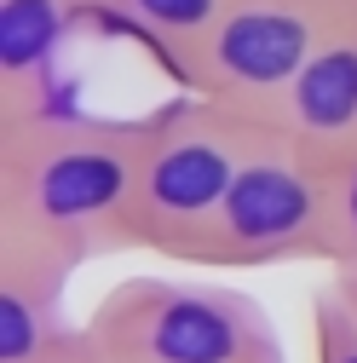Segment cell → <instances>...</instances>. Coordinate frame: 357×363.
<instances>
[{
    "label": "cell",
    "mask_w": 357,
    "mask_h": 363,
    "mask_svg": "<svg viewBox=\"0 0 357 363\" xmlns=\"http://www.w3.org/2000/svg\"><path fill=\"white\" fill-rule=\"evenodd\" d=\"M150 150L144 116H86L52 110L0 127V231L86 259L127 254V213Z\"/></svg>",
    "instance_id": "obj_1"
},
{
    "label": "cell",
    "mask_w": 357,
    "mask_h": 363,
    "mask_svg": "<svg viewBox=\"0 0 357 363\" xmlns=\"http://www.w3.org/2000/svg\"><path fill=\"white\" fill-rule=\"evenodd\" d=\"M265 121L237 116L202 93H178L150 110V150L127 213V242L162 259H185L225 208Z\"/></svg>",
    "instance_id": "obj_2"
},
{
    "label": "cell",
    "mask_w": 357,
    "mask_h": 363,
    "mask_svg": "<svg viewBox=\"0 0 357 363\" xmlns=\"http://www.w3.org/2000/svg\"><path fill=\"white\" fill-rule=\"evenodd\" d=\"M86 329L127 363H288L265 306L225 283L127 277L93 306Z\"/></svg>",
    "instance_id": "obj_3"
},
{
    "label": "cell",
    "mask_w": 357,
    "mask_h": 363,
    "mask_svg": "<svg viewBox=\"0 0 357 363\" xmlns=\"http://www.w3.org/2000/svg\"><path fill=\"white\" fill-rule=\"evenodd\" d=\"M329 167L288 145L277 127L259 133L254 156L242 162L225 208L196 237L185 265L213 271H259V265H329Z\"/></svg>",
    "instance_id": "obj_4"
},
{
    "label": "cell",
    "mask_w": 357,
    "mask_h": 363,
    "mask_svg": "<svg viewBox=\"0 0 357 363\" xmlns=\"http://www.w3.org/2000/svg\"><path fill=\"white\" fill-rule=\"evenodd\" d=\"M329 35L334 18L323 12V0H231L202 40L196 64L185 69L178 93H202L237 116L271 121L277 99Z\"/></svg>",
    "instance_id": "obj_5"
},
{
    "label": "cell",
    "mask_w": 357,
    "mask_h": 363,
    "mask_svg": "<svg viewBox=\"0 0 357 363\" xmlns=\"http://www.w3.org/2000/svg\"><path fill=\"white\" fill-rule=\"evenodd\" d=\"M81 29V0H0V127L69 110L64 64Z\"/></svg>",
    "instance_id": "obj_6"
},
{
    "label": "cell",
    "mask_w": 357,
    "mask_h": 363,
    "mask_svg": "<svg viewBox=\"0 0 357 363\" xmlns=\"http://www.w3.org/2000/svg\"><path fill=\"white\" fill-rule=\"evenodd\" d=\"M69 277H75V265L64 254L0 231V363H52L58 357V346L81 329L64 311Z\"/></svg>",
    "instance_id": "obj_7"
},
{
    "label": "cell",
    "mask_w": 357,
    "mask_h": 363,
    "mask_svg": "<svg viewBox=\"0 0 357 363\" xmlns=\"http://www.w3.org/2000/svg\"><path fill=\"white\" fill-rule=\"evenodd\" d=\"M265 127H277L323 167L357 150V29H334L311 52V64L294 75Z\"/></svg>",
    "instance_id": "obj_8"
},
{
    "label": "cell",
    "mask_w": 357,
    "mask_h": 363,
    "mask_svg": "<svg viewBox=\"0 0 357 363\" xmlns=\"http://www.w3.org/2000/svg\"><path fill=\"white\" fill-rule=\"evenodd\" d=\"M225 6L231 0H81L93 29L121 35L127 47H139L173 81H185V69L196 64L202 40L213 35Z\"/></svg>",
    "instance_id": "obj_9"
},
{
    "label": "cell",
    "mask_w": 357,
    "mask_h": 363,
    "mask_svg": "<svg viewBox=\"0 0 357 363\" xmlns=\"http://www.w3.org/2000/svg\"><path fill=\"white\" fill-rule=\"evenodd\" d=\"M305 329H311V363H357V294L340 277L311 289Z\"/></svg>",
    "instance_id": "obj_10"
},
{
    "label": "cell",
    "mask_w": 357,
    "mask_h": 363,
    "mask_svg": "<svg viewBox=\"0 0 357 363\" xmlns=\"http://www.w3.org/2000/svg\"><path fill=\"white\" fill-rule=\"evenodd\" d=\"M329 271L357 283V150L329 167Z\"/></svg>",
    "instance_id": "obj_11"
},
{
    "label": "cell",
    "mask_w": 357,
    "mask_h": 363,
    "mask_svg": "<svg viewBox=\"0 0 357 363\" xmlns=\"http://www.w3.org/2000/svg\"><path fill=\"white\" fill-rule=\"evenodd\" d=\"M52 363H127V357H121L115 346H104V340H98L93 329L81 323V329H75V335H69V340L58 346V357H52Z\"/></svg>",
    "instance_id": "obj_12"
},
{
    "label": "cell",
    "mask_w": 357,
    "mask_h": 363,
    "mask_svg": "<svg viewBox=\"0 0 357 363\" xmlns=\"http://www.w3.org/2000/svg\"><path fill=\"white\" fill-rule=\"evenodd\" d=\"M323 12L334 18V29H357V0H323Z\"/></svg>",
    "instance_id": "obj_13"
},
{
    "label": "cell",
    "mask_w": 357,
    "mask_h": 363,
    "mask_svg": "<svg viewBox=\"0 0 357 363\" xmlns=\"http://www.w3.org/2000/svg\"><path fill=\"white\" fill-rule=\"evenodd\" d=\"M340 283H346V277H340ZM346 289H351V294H357V283H346Z\"/></svg>",
    "instance_id": "obj_14"
}]
</instances>
